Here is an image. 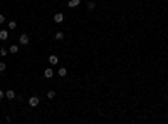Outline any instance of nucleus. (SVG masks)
<instances>
[{
	"label": "nucleus",
	"instance_id": "13",
	"mask_svg": "<svg viewBox=\"0 0 168 124\" xmlns=\"http://www.w3.org/2000/svg\"><path fill=\"white\" fill-rule=\"evenodd\" d=\"M54 97H56V92L54 91H49L47 92V99H54Z\"/></svg>",
	"mask_w": 168,
	"mask_h": 124
},
{
	"label": "nucleus",
	"instance_id": "12",
	"mask_svg": "<svg viewBox=\"0 0 168 124\" xmlns=\"http://www.w3.org/2000/svg\"><path fill=\"white\" fill-rule=\"evenodd\" d=\"M87 9H89V10H94V9H96V3H94L93 0H91V2H87Z\"/></svg>",
	"mask_w": 168,
	"mask_h": 124
},
{
	"label": "nucleus",
	"instance_id": "10",
	"mask_svg": "<svg viewBox=\"0 0 168 124\" xmlns=\"http://www.w3.org/2000/svg\"><path fill=\"white\" fill-rule=\"evenodd\" d=\"M17 50H19V45H10V49H9L10 54H17Z\"/></svg>",
	"mask_w": 168,
	"mask_h": 124
},
{
	"label": "nucleus",
	"instance_id": "11",
	"mask_svg": "<svg viewBox=\"0 0 168 124\" xmlns=\"http://www.w3.org/2000/svg\"><path fill=\"white\" fill-rule=\"evenodd\" d=\"M54 39H56V40H62V39H64V34H62V32H57L56 35H54Z\"/></svg>",
	"mask_w": 168,
	"mask_h": 124
},
{
	"label": "nucleus",
	"instance_id": "16",
	"mask_svg": "<svg viewBox=\"0 0 168 124\" xmlns=\"http://www.w3.org/2000/svg\"><path fill=\"white\" fill-rule=\"evenodd\" d=\"M7 69V66H5V62H0V72H3Z\"/></svg>",
	"mask_w": 168,
	"mask_h": 124
},
{
	"label": "nucleus",
	"instance_id": "18",
	"mask_svg": "<svg viewBox=\"0 0 168 124\" xmlns=\"http://www.w3.org/2000/svg\"><path fill=\"white\" fill-rule=\"evenodd\" d=\"M0 99H3V92L2 91H0Z\"/></svg>",
	"mask_w": 168,
	"mask_h": 124
},
{
	"label": "nucleus",
	"instance_id": "3",
	"mask_svg": "<svg viewBox=\"0 0 168 124\" xmlns=\"http://www.w3.org/2000/svg\"><path fill=\"white\" fill-rule=\"evenodd\" d=\"M52 76H54V70H52L50 67H47L46 70H44V77H46V79H50Z\"/></svg>",
	"mask_w": 168,
	"mask_h": 124
},
{
	"label": "nucleus",
	"instance_id": "1",
	"mask_svg": "<svg viewBox=\"0 0 168 124\" xmlns=\"http://www.w3.org/2000/svg\"><path fill=\"white\" fill-rule=\"evenodd\" d=\"M39 102H40V101H39V97H35V96L29 99V104H30V107H37Z\"/></svg>",
	"mask_w": 168,
	"mask_h": 124
},
{
	"label": "nucleus",
	"instance_id": "4",
	"mask_svg": "<svg viewBox=\"0 0 168 124\" xmlns=\"http://www.w3.org/2000/svg\"><path fill=\"white\" fill-rule=\"evenodd\" d=\"M62 20H64V15H62L61 12H57L56 15H54V22H56V24H61Z\"/></svg>",
	"mask_w": 168,
	"mask_h": 124
},
{
	"label": "nucleus",
	"instance_id": "8",
	"mask_svg": "<svg viewBox=\"0 0 168 124\" xmlns=\"http://www.w3.org/2000/svg\"><path fill=\"white\" fill-rule=\"evenodd\" d=\"M79 3H81V0H69V7H71V9H74V7H77Z\"/></svg>",
	"mask_w": 168,
	"mask_h": 124
},
{
	"label": "nucleus",
	"instance_id": "2",
	"mask_svg": "<svg viewBox=\"0 0 168 124\" xmlns=\"http://www.w3.org/2000/svg\"><path fill=\"white\" fill-rule=\"evenodd\" d=\"M29 40H30V39H29L27 34H22V35H20V39H19V42L22 44V45H27V44H29Z\"/></svg>",
	"mask_w": 168,
	"mask_h": 124
},
{
	"label": "nucleus",
	"instance_id": "7",
	"mask_svg": "<svg viewBox=\"0 0 168 124\" xmlns=\"http://www.w3.org/2000/svg\"><path fill=\"white\" fill-rule=\"evenodd\" d=\"M9 37V32L7 30H0V40H7Z\"/></svg>",
	"mask_w": 168,
	"mask_h": 124
},
{
	"label": "nucleus",
	"instance_id": "5",
	"mask_svg": "<svg viewBox=\"0 0 168 124\" xmlns=\"http://www.w3.org/2000/svg\"><path fill=\"white\" fill-rule=\"evenodd\" d=\"M57 60H59V59H57V55H56V54H52V55L49 57V64H50V66H56Z\"/></svg>",
	"mask_w": 168,
	"mask_h": 124
},
{
	"label": "nucleus",
	"instance_id": "6",
	"mask_svg": "<svg viewBox=\"0 0 168 124\" xmlns=\"http://www.w3.org/2000/svg\"><path fill=\"white\" fill-rule=\"evenodd\" d=\"M57 74H59L61 77H66L67 76V69H66V67H61V69L57 70Z\"/></svg>",
	"mask_w": 168,
	"mask_h": 124
},
{
	"label": "nucleus",
	"instance_id": "14",
	"mask_svg": "<svg viewBox=\"0 0 168 124\" xmlns=\"http://www.w3.org/2000/svg\"><path fill=\"white\" fill-rule=\"evenodd\" d=\"M9 27H10V29H15V27H17V22H15V20H10V22H9Z\"/></svg>",
	"mask_w": 168,
	"mask_h": 124
},
{
	"label": "nucleus",
	"instance_id": "17",
	"mask_svg": "<svg viewBox=\"0 0 168 124\" xmlns=\"http://www.w3.org/2000/svg\"><path fill=\"white\" fill-rule=\"evenodd\" d=\"M5 22V17H3V14H0V24H3Z\"/></svg>",
	"mask_w": 168,
	"mask_h": 124
},
{
	"label": "nucleus",
	"instance_id": "15",
	"mask_svg": "<svg viewBox=\"0 0 168 124\" xmlns=\"http://www.w3.org/2000/svg\"><path fill=\"white\" fill-rule=\"evenodd\" d=\"M7 52H9L7 49H0V55H2V57H5V55H7Z\"/></svg>",
	"mask_w": 168,
	"mask_h": 124
},
{
	"label": "nucleus",
	"instance_id": "9",
	"mask_svg": "<svg viewBox=\"0 0 168 124\" xmlns=\"http://www.w3.org/2000/svg\"><path fill=\"white\" fill-rule=\"evenodd\" d=\"M5 97H7V99H14V97H15V92H14V91H7V92H5Z\"/></svg>",
	"mask_w": 168,
	"mask_h": 124
}]
</instances>
